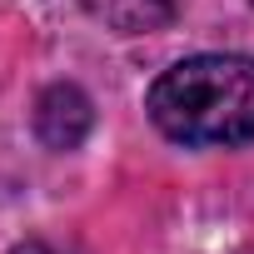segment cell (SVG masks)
I'll list each match as a JSON object with an SVG mask.
<instances>
[{"label": "cell", "mask_w": 254, "mask_h": 254, "mask_svg": "<svg viewBox=\"0 0 254 254\" xmlns=\"http://www.w3.org/2000/svg\"><path fill=\"white\" fill-rule=\"evenodd\" d=\"M10 254H80V249H70V244H45V239H30V244H20V249H10Z\"/></svg>", "instance_id": "obj_4"}, {"label": "cell", "mask_w": 254, "mask_h": 254, "mask_svg": "<svg viewBox=\"0 0 254 254\" xmlns=\"http://www.w3.org/2000/svg\"><path fill=\"white\" fill-rule=\"evenodd\" d=\"M95 15H105L115 30L125 35H140V30H160L175 10H180V0H90Z\"/></svg>", "instance_id": "obj_3"}, {"label": "cell", "mask_w": 254, "mask_h": 254, "mask_svg": "<svg viewBox=\"0 0 254 254\" xmlns=\"http://www.w3.org/2000/svg\"><path fill=\"white\" fill-rule=\"evenodd\" d=\"M90 125H95V110L80 85H50L35 100V135L50 150H75L90 135Z\"/></svg>", "instance_id": "obj_2"}, {"label": "cell", "mask_w": 254, "mask_h": 254, "mask_svg": "<svg viewBox=\"0 0 254 254\" xmlns=\"http://www.w3.org/2000/svg\"><path fill=\"white\" fill-rule=\"evenodd\" d=\"M150 115L180 145H244L254 140V60L194 55L150 85Z\"/></svg>", "instance_id": "obj_1"}]
</instances>
